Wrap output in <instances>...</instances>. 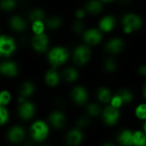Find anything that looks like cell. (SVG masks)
<instances>
[{
    "instance_id": "obj_16",
    "label": "cell",
    "mask_w": 146,
    "mask_h": 146,
    "mask_svg": "<svg viewBox=\"0 0 146 146\" xmlns=\"http://www.w3.org/2000/svg\"><path fill=\"white\" fill-rule=\"evenodd\" d=\"M123 48H124V42L118 38H112L107 43L105 46L106 50L112 54H116L121 52L123 50Z\"/></svg>"
},
{
    "instance_id": "obj_33",
    "label": "cell",
    "mask_w": 146,
    "mask_h": 146,
    "mask_svg": "<svg viewBox=\"0 0 146 146\" xmlns=\"http://www.w3.org/2000/svg\"><path fill=\"white\" fill-rule=\"evenodd\" d=\"M44 25L43 21H38L33 22V31L35 34H41L44 33Z\"/></svg>"
},
{
    "instance_id": "obj_38",
    "label": "cell",
    "mask_w": 146,
    "mask_h": 146,
    "mask_svg": "<svg viewBox=\"0 0 146 146\" xmlns=\"http://www.w3.org/2000/svg\"><path fill=\"white\" fill-rule=\"evenodd\" d=\"M85 14H86V12H85L84 9H78L76 11V13H75V15L77 16V18L81 19V18H83L85 16Z\"/></svg>"
},
{
    "instance_id": "obj_8",
    "label": "cell",
    "mask_w": 146,
    "mask_h": 146,
    "mask_svg": "<svg viewBox=\"0 0 146 146\" xmlns=\"http://www.w3.org/2000/svg\"><path fill=\"white\" fill-rule=\"evenodd\" d=\"M91 57V50L86 45L78 46L74 51V60L79 65L86 64Z\"/></svg>"
},
{
    "instance_id": "obj_22",
    "label": "cell",
    "mask_w": 146,
    "mask_h": 146,
    "mask_svg": "<svg viewBox=\"0 0 146 146\" xmlns=\"http://www.w3.org/2000/svg\"><path fill=\"white\" fill-rule=\"evenodd\" d=\"M9 24L12 29H14L15 31L17 32H21L24 31L26 29V22L25 21L20 17V16H13L10 21H9Z\"/></svg>"
},
{
    "instance_id": "obj_45",
    "label": "cell",
    "mask_w": 146,
    "mask_h": 146,
    "mask_svg": "<svg viewBox=\"0 0 146 146\" xmlns=\"http://www.w3.org/2000/svg\"><path fill=\"white\" fill-rule=\"evenodd\" d=\"M101 1H103V2H104V3H109V2H112V1H114V0H101Z\"/></svg>"
},
{
    "instance_id": "obj_35",
    "label": "cell",
    "mask_w": 146,
    "mask_h": 146,
    "mask_svg": "<svg viewBox=\"0 0 146 146\" xmlns=\"http://www.w3.org/2000/svg\"><path fill=\"white\" fill-rule=\"evenodd\" d=\"M16 5L15 0H2L1 1V7L4 10H11Z\"/></svg>"
},
{
    "instance_id": "obj_15",
    "label": "cell",
    "mask_w": 146,
    "mask_h": 146,
    "mask_svg": "<svg viewBox=\"0 0 146 146\" xmlns=\"http://www.w3.org/2000/svg\"><path fill=\"white\" fill-rule=\"evenodd\" d=\"M117 141L121 146H133V132L129 129L122 130L117 136Z\"/></svg>"
},
{
    "instance_id": "obj_4",
    "label": "cell",
    "mask_w": 146,
    "mask_h": 146,
    "mask_svg": "<svg viewBox=\"0 0 146 146\" xmlns=\"http://www.w3.org/2000/svg\"><path fill=\"white\" fill-rule=\"evenodd\" d=\"M122 23L124 24V32L129 33L134 30L139 29L143 25V21L137 15L127 14L123 17Z\"/></svg>"
},
{
    "instance_id": "obj_23",
    "label": "cell",
    "mask_w": 146,
    "mask_h": 146,
    "mask_svg": "<svg viewBox=\"0 0 146 146\" xmlns=\"http://www.w3.org/2000/svg\"><path fill=\"white\" fill-rule=\"evenodd\" d=\"M62 77H63L65 81L71 83V82L75 81L78 79L79 73L74 68H68L64 69V71L62 73Z\"/></svg>"
},
{
    "instance_id": "obj_10",
    "label": "cell",
    "mask_w": 146,
    "mask_h": 146,
    "mask_svg": "<svg viewBox=\"0 0 146 146\" xmlns=\"http://www.w3.org/2000/svg\"><path fill=\"white\" fill-rule=\"evenodd\" d=\"M49 121L50 125L56 129H62L67 123L65 115L60 110H54L49 115Z\"/></svg>"
},
{
    "instance_id": "obj_6",
    "label": "cell",
    "mask_w": 146,
    "mask_h": 146,
    "mask_svg": "<svg viewBox=\"0 0 146 146\" xmlns=\"http://www.w3.org/2000/svg\"><path fill=\"white\" fill-rule=\"evenodd\" d=\"M15 40L9 36L2 35L0 38V53L2 56H9L12 55L15 50Z\"/></svg>"
},
{
    "instance_id": "obj_17",
    "label": "cell",
    "mask_w": 146,
    "mask_h": 146,
    "mask_svg": "<svg viewBox=\"0 0 146 146\" xmlns=\"http://www.w3.org/2000/svg\"><path fill=\"white\" fill-rule=\"evenodd\" d=\"M116 24V20L112 15L104 16L99 22V27L104 32H110L114 29Z\"/></svg>"
},
{
    "instance_id": "obj_43",
    "label": "cell",
    "mask_w": 146,
    "mask_h": 146,
    "mask_svg": "<svg viewBox=\"0 0 146 146\" xmlns=\"http://www.w3.org/2000/svg\"><path fill=\"white\" fill-rule=\"evenodd\" d=\"M144 96H145V98H146V84L145 86V87H144Z\"/></svg>"
},
{
    "instance_id": "obj_14",
    "label": "cell",
    "mask_w": 146,
    "mask_h": 146,
    "mask_svg": "<svg viewBox=\"0 0 146 146\" xmlns=\"http://www.w3.org/2000/svg\"><path fill=\"white\" fill-rule=\"evenodd\" d=\"M0 71L7 77H15L18 74V67L14 62L7 61L1 63Z\"/></svg>"
},
{
    "instance_id": "obj_11",
    "label": "cell",
    "mask_w": 146,
    "mask_h": 146,
    "mask_svg": "<svg viewBox=\"0 0 146 146\" xmlns=\"http://www.w3.org/2000/svg\"><path fill=\"white\" fill-rule=\"evenodd\" d=\"M71 97L73 101L79 105L85 104L88 100V93L85 87L81 86H75L71 92Z\"/></svg>"
},
{
    "instance_id": "obj_5",
    "label": "cell",
    "mask_w": 146,
    "mask_h": 146,
    "mask_svg": "<svg viewBox=\"0 0 146 146\" xmlns=\"http://www.w3.org/2000/svg\"><path fill=\"white\" fill-rule=\"evenodd\" d=\"M35 111H36V107H35L34 104L30 101L25 100L24 102L19 104L18 115L23 121L31 120L34 116Z\"/></svg>"
},
{
    "instance_id": "obj_44",
    "label": "cell",
    "mask_w": 146,
    "mask_h": 146,
    "mask_svg": "<svg viewBox=\"0 0 146 146\" xmlns=\"http://www.w3.org/2000/svg\"><path fill=\"white\" fill-rule=\"evenodd\" d=\"M144 132L146 133V121H145V124H144Z\"/></svg>"
},
{
    "instance_id": "obj_7",
    "label": "cell",
    "mask_w": 146,
    "mask_h": 146,
    "mask_svg": "<svg viewBox=\"0 0 146 146\" xmlns=\"http://www.w3.org/2000/svg\"><path fill=\"white\" fill-rule=\"evenodd\" d=\"M84 134L80 128L75 127L69 130L65 136V142L68 146H79L83 141Z\"/></svg>"
},
{
    "instance_id": "obj_1",
    "label": "cell",
    "mask_w": 146,
    "mask_h": 146,
    "mask_svg": "<svg viewBox=\"0 0 146 146\" xmlns=\"http://www.w3.org/2000/svg\"><path fill=\"white\" fill-rule=\"evenodd\" d=\"M29 133H30L31 139L34 142L40 143L44 141L48 138L50 128L45 121L42 120H37L34 122H33V124L31 125Z\"/></svg>"
},
{
    "instance_id": "obj_9",
    "label": "cell",
    "mask_w": 146,
    "mask_h": 146,
    "mask_svg": "<svg viewBox=\"0 0 146 146\" xmlns=\"http://www.w3.org/2000/svg\"><path fill=\"white\" fill-rule=\"evenodd\" d=\"M7 137L9 142L13 144H17L24 140L26 138V131L21 126H13L8 131Z\"/></svg>"
},
{
    "instance_id": "obj_41",
    "label": "cell",
    "mask_w": 146,
    "mask_h": 146,
    "mask_svg": "<svg viewBox=\"0 0 146 146\" xmlns=\"http://www.w3.org/2000/svg\"><path fill=\"white\" fill-rule=\"evenodd\" d=\"M102 146H115L114 144H112V143H110V142H107V143H105V144H104Z\"/></svg>"
},
{
    "instance_id": "obj_18",
    "label": "cell",
    "mask_w": 146,
    "mask_h": 146,
    "mask_svg": "<svg viewBox=\"0 0 146 146\" xmlns=\"http://www.w3.org/2000/svg\"><path fill=\"white\" fill-rule=\"evenodd\" d=\"M34 91H35V86L33 85V83H32L31 81H25L20 87L19 90L20 97H22L24 98H28L33 94Z\"/></svg>"
},
{
    "instance_id": "obj_12",
    "label": "cell",
    "mask_w": 146,
    "mask_h": 146,
    "mask_svg": "<svg viewBox=\"0 0 146 146\" xmlns=\"http://www.w3.org/2000/svg\"><path fill=\"white\" fill-rule=\"evenodd\" d=\"M32 44H33V47L37 51L44 52L47 50V47L49 44V39L46 34L44 33L35 34V36L33 38Z\"/></svg>"
},
{
    "instance_id": "obj_20",
    "label": "cell",
    "mask_w": 146,
    "mask_h": 146,
    "mask_svg": "<svg viewBox=\"0 0 146 146\" xmlns=\"http://www.w3.org/2000/svg\"><path fill=\"white\" fill-rule=\"evenodd\" d=\"M98 99L102 104H109L112 99V94L110 89L107 87H100L97 92Z\"/></svg>"
},
{
    "instance_id": "obj_19",
    "label": "cell",
    "mask_w": 146,
    "mask_h": 146,
    "mask_svg": "<svg viewBox=\"0 0 146 146\" xmlns=\"http://www.w3.org/2000/svg\"><path fill=\"white\" fill-rule=\"evenodd\" d=\"M60 80V76L55 68L50 69L45 74V82L49 86H56Z\"/></svg>"
},
{
    "instance_id": "obj_29",
    "label": "cell",
    "mask_w": 146,
    "mask_h": 146,
    "mask_svg": "<svg viewBox=\"0 0 146 146\" xmlns=\"http://www.w3.org/2000/svg\"><path fill=\"white\" fill-rule=\"evenodd\" d=\"M62 21V19L57 17V16H52L48 19L47 21V25L50 29H57L61 27Z\"/></svg>"
},
{
    "instance_id": "obj_34",
    "label": "cell",
    "mask_w": 146,
    "mask_h": 146,
    "mask_svg": "<svg viewBox=\"0 0 146 146\" xmlns=\"http://www.w3.org/2000/svg\"><path fill=\"white\" fill-rule=\"evenodd\" d=\"M110 104L111 106H113V107H115V108L120 110V108L124 104V103H123L122 99L121 98V97L116 93L115 96L112 97V99H111Z\"/></svg>"
},
{
    "instance_id": "obj_28",
    "label": "cell",
    "mask_w": 146,
    "mask_h": 146,
    "mask_svg": "<svg viewBox=\"0 0 146 146\" xmlns=\"http://www.w3.org/2000/svg\"><path fill=\"white\" fill-rule=\"evenodd\" d=\"M135 115L141 121H146V104H140L135 109Z\"/></svg>"
},
{
    "instance_id": "obj_27",
    "label": "cell",
    "mask_w": 146,
    "mask_h": 146,
    "mask_svg": "<svg viewBox=\"0 0 146 146\" xmlns=\"http://www.w3.org/2000/svg\"><path fill=\"white\" fill-rule=\"evenodd\" d=\"M45 17V14L42 9H35L33 11H32L29 15V19L32 22L34 21H44Z\"/></svg>"
},
{
    "instance_id": "obj_40",
    "label": "cell",
    "mask_w": 146,
    "mask_h": 146,
    "mask_svg": "<svg viewBox=\"0 0 146 146\" xmlns=\"http://www.w3.org/2000/svg\"><path fill=\"white\" fill-rule=\"evenodd\" d=\"M33 142H34V141H33V139H31V140H27V141H26V143H25L24 146H34Z\"/></svg>"
},
{
    "instance_id": "obj_31",
    "label": "cell",
    "mask_w": 146,
    "mask_h": 146,
    "mask_svg": "<svg viewBox=\"0 0 146 146\" xmlns=\"http://www.w3.org/2000/svg\"><path fill=\"white\" fill-rule=\"evenodd\" d=\"M11 101V94L8 91H3L0 93V105L5 106L9 104Z\"/></svg>"
},
{
    "instance_id": "obj_36",
    "label": "cell",
    "mask_w": 146,
    "mask_h": 146,
    "mask_svg": "<svg viewBox=\"0 0 146 146\" xmlns=\"http://www.w3.org/2000/svg\"><path fill=\"white\" fill-rule=\"evenodd\" d=\"M89 124H90V119L87 116H81V117H80L77 120V122H76L77 127H79L80 129L86 128Z\"/></svg>"
},
{
    "instance_id": "obj_37",
    "label": "cell",
    "mask_w": 146,
    "mask_h": 146,
    "mask_svg": "<svg viewBox=\"0 0 146 146\" xmlns=\"http://www.w3.org/2000/svg\"><path fill=\"white\" fill-rule=\"evenodd\" d=\"M73 29L75 33H80L84 29V23L81 21H76L73 25Z\"/></svg>"
},
{
    "instance_id": "obj_21",
    "label": "cell",
    "mask_w": 146,
    "mask_h": 146,
    "mask_svg": "<svg viewBox=\"0 0 146 146\" xmlns=\"http://www.w3.org/2000/svg\"><path fill=\"white\" fill-rule=\"evenodd\" d=\"M85 9L91 14H98L102 11L103 5L99 0H90L86 3Z\"/></svg>"
},
{
    "instance_id": "obj_26",
    "label": "cell",
    "mask_w": 146,
    "mask_h": 146,
    "mask_svg": "<svg viewBox=\"0 0 146 146\" xmlns=\"http://www.w3.org/2000/svg\"><path fill=\"white\" fill-rule=\"evenodd\" d=\"M117 94L121 97V98L122 99L124 104L131 103L133 101V94L128 89H121L117 92Z\"/></svg>"
},
{
    "instance_id": "obj_42",
    "label": "cell",
    "mask_w": 146,
    "mask_h": 146,
    "mask_svg": "<svg viewBox=\"0 0 146 146\" xmlns=\"http://www.w3.org/2000/svg\"><path fill=\"white\" fill-rule=\"evenodd\" d=\"M121 2L122 3H129L131 2V0H121Z\"/></svg>"
},
{
    "instance_id": "obj_25",
    "label": "cell",
    "mask_w": 146,
    "mask_h": 146,
    "mask_svg": "<svg viewBox=\"0 0 146 146\" xmlns=\"http://www.w3.org/2000/svg\"><path fill=\"white\" fill-rule=\"evenodd\" d=\"M86 112L88 113V115L90 116H92V117H96V116H98L99 115H102V112H103V110L102 108L96 103H92L90 104L87 108H86Z\"/></svg>"
},
{
    "instance_id": "obj_2",
    "label": "cell",
    "mask_w": 146,
    "mask_h": 146,
    "mask_svg": "<svg viewBox=\"0 0 146 146\" xmlns=\"http://www.w3.org/2000/svg\"><path fill=\"white\" fill-rule=\"evenodd\" d=\"M68 51L63 47L53 48L49 53V61L54 67L63 64L68 58Z\"/></svg>"
},
{
    "instance_id": "obj_47",
    "label": "cell",
    "mask_w": 146,
    "mask_h": 146,
    "mask_svg": "<svg viewBox=\"0 0 146 146\" xmlns=\"http://www.w3.org/2000/svg\"><path fill=\"white\" fill-rule=\"evenodd\" d=\"M143 146H146V145H143Z\"/></svg>"
},
{
    "instance_id": "obj_30",
    "label": "cell",
    "mask_w": 146,
    "mask_h": 146,
    "mask_svg": "<svg viewBox=\"0 0 146 146\" xmlns=\"http://www.w3.org/2000/svg\"><path fill=\"white\" fill-rule=\"evenodd\" d=\"M104 69L107 72L112 73V72H115L116 70V68H117V63L115 62V61L114 59L108 58V59H106L104 61Z\"/></svg>"
},
{
    "instance_id": "obj_39",
    "label": "cell",
    "mask_w": 146,
    "mask_h": 146,
    "mask_svg": "<svg viewBox=\"0 0 146 146\" xmlns=\"http://www.w3.org/2000/svg\"><path fill=\"white\" fill-rule=\"evenodd\" d=\"M139 73L143 75V76H145L146 75V65H143L141 66L139 68Z\"/></svg>"
},
{
    "instance_id": "obj_46",
    "label": "cell",
    "mask_w": 146,
    "mask_h": 146,
    "mask_svg": "<svg viewBox=\"0 0 146 146\" xmlns=\"http://www.w3.org/2000/svg\"><path fill=\"white\" fill-rule=\"evenodd\" d=\"M44 146H50V145H44Z\"/></svg>"
},
{
    "instance_id": "obj_24",
    "label": "cell",
    "mask_w": 146,
    "mask_h": 146,
    "mask_svg": "<svg viewBox=\"0 0 146 146\" xmlns=\"http://www.w3.org/2000/svg\"><path fill=\"white\" fill-rule=\"evenodd\" d=\"M146 145V133L144 131L133 132V146H143Z\"/></svg>"
},
{
    "instance_id": "obj_13",
    "label": "cell",
    "mask_w": 146,
    "mask_h": 146,
    "mask_svg": "<svg viewBox=\"0 0 146 146\" xmlns=\"http://www.w3.org/2000/svg\"><path fill=\"white\" fill-rule=\"evenodd\" d=\"M102 38L101 32L97 29H89L84 33V40L86 44L91 45H95L100 43Z\"/></svg>"
},
{
    "instance_id": "obj_3",
    "label": "cell",
    "mask_w": 146,
    "mask_h": 146,
    "mask_svg": "<svg viewBox=\"0 0 146 146\" xmlns=\"http://www.w3.org/2000/svg\"><path fill=\"white\" fill-rule=\"evenodd\" d=\"M121 117L120 110L116 109L110 104L106 106L102 112V118L104 122L108 126L115 125Z\"/></svg>"
},
{
    "instance_id": "obj_32",
    "label": "cell",
    "mask_w": 146,
    "mask_h": 146,
    "mask_svg": "<svg viewBox=\"0 0 146 146\" xmlns=\"http://www.w3.org/2000/svg\"><path fill=\"white\" fill-rule=\"evenodd\" d=\"M9 118V113L8 109L5 106H0V123L1 125H4L8 122Z\"/></svg>"
}]
</instances>
